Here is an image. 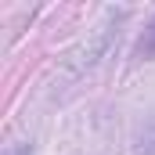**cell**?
<instances>
[{"label":"cell","instance_id":"6da1fadb","mask_svg":"<svg viewBox=\"0 0 155 155\" xmlns=\"http://www.w3.org/2000/svg\"><path fill=\"white\" fill-rule=\"evenodd\" d=\"M137 51H141L144 58H155V18L148 22V29H144V36H141V43H137Z\"/></svg>","mask_w":155,"mask_h":155},{"label":"cell","instance_id":"7a4b0ae2","mask_svg":"<svg viewBox=\"0 0 155 155\" xmlns=\"http://www.w3.org/2000/svg\"><path fill=\"white\" fill-rule=\"evenodd\" d=\"M4 155H33V152H29L25 144H11V148H7V152H4Z\"/></svg>","mask_w":155,"mask_h":155}]
</instances>
